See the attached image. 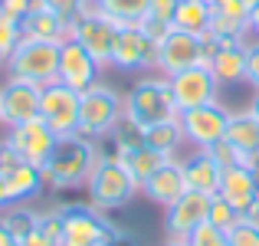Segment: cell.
<instances>
[{"label": "cell", "instance_id": "46", "mask_svg": "<svg viewBox=\"0 0 259 246\" xmlns=\"http://www.w3.org/2000/svg\"><path fill=\"white\" fill-rule=\"evenodd\" d=\"M0 246H13V236L7 233V227H4V220H0Z\"/></svg>", "mask_w": 259, "mask_h": 246}, {"label": "cell", "instance_id": "10", "mask_svg": "<svg viewBox=\"0 0 259 246\" xmlns=\"http://www.w3.org/2000/svg\"><path fill=\"white\" fill-rule=\"evenodd\" d=\"M7 141L13 145V151L20 154L26 164H36V168H46L53 148H56V132L46 125L43 118H30V121H20V125L7 128Z\"/></svg>", "mask_w": 259, "mask_h": 246}, {"label": "cell", "instance_id": "28", "mask_svg": "<svg viewBox=\"0 0 259 246\" xmlns=\"http://www.w3.org/2000/svg\"><path fill=\"white\" fill-rule=\"evenodd\" d=\"M92 7L112 17L118 26H138V20L148 13V0H92Z\"/></svg>", "mask_w": 259, "mask_h": 246}, {"label": "cell", "instance_id": "37", "mask_svg": "<svg viewBox=\"0 0 259 246\" xmlns=\"http://www.w3.org/2000/svg\"><path fill=\"white\" fill-rule=\"evenodd\" d=\"M36 4H39V0H0V17L13 20V23H23V17Z\"/></svg>", "mask_w": 259, "mask_h": 246}, {"label": "cell", "instance_id": "12", "mask_svg": "<svg viewBox=\"0 0 259 246\" xmlns=\"http://www.w3.org/2000/svg\"><path fill=\"white\" fill-rule=\"evenodd\" d=\"M158 53H161V43L148 39L141 33V26H118L112 66L115 69H151V72H158Z\"/></svg>", "mask_w": 259, "mask_h": 246}, {"label": "cell", "instance_id": "33", "mask_svg": "<svg viewBox=\"0 0 259 246\" xmlns=\"http://www.w3.org/2000/svg\"><path fill=\"white\" fill-rule=\"evenodd\" d=\"M207 220L213 223V227H220V230H230L236 220H240V214H236V210L230 207L220 194H213V197H210V214H207Z\"/></svg>", "mask_w": 259, "mask_h": 246}, {"label": "cell", "instance_id": "50", "mask_svg": "<svg viewBox=\"0 0 259 246\" xmlns=\"http://www.w3.org/2000/svg\"><path fill=\"white\" fill-rule=\"evenodd\" d=\"M0 128H4V121H0Z\"/></svg>", "mask_w": 259, "mask_h": 246}, {"label": "cell", "instance_id": "23", "mask_svg": "<svg viewBox=\"0 0 259 246\" xmlns=\"http://www.w3.org/2000/svg\"><path fill=\"white\" fill-rule=\"evenodd\" d=\"M7 177V197H10V203H26L33 200V197L39 194V190L46 187V177H43V168H36V164H17V168L10 171Z\"/></svg>", "mask_w": 259, "mask_h": 246}, {"label": "cell", "instance_id": "32", "mask_svg": "<svg viewBox=\"0 0 259 246\" xmlns=\"http://www.w3.org/2000/svg\"><path fill=\"white\" fill-rule=\"evenodd\" d=\"M187 246H230V236H227V230L213 227V223L207 220L187 236Z\"/></svg>", "mask_w": 259, "mask_h": 246}, {"label": "cell", "instance_id": "42", "mask_svg": "<svg viewBox=\"0 0 259 246\" xmlns=\"http://www.w3.org/2000/svg\"><path fill=\"white\" fill-rule=\"evenodd\" d=\"M246 164H249V171H253V181H256V214H259V154H256V158H249ZM256 214H253V217H256Z\"/></svg>", "mask_w": 259, "mask_h": 246}, {"label": "cell", "instance_id": "19", "mask_svg": "<svg viewBox=\"0 0 259 246\" xmlns=\"http://www.w3.org/2000/svg\"><path fill=\"white\" fill-rule=\"evenodd\" d=\"M210 72L220 89L246 82V39H220V53L210 63Z\"/></svg>", "mask_w": 259, "mask_h": 246}, {"label": "cell", "instance_id": "9", "mask_svg": "<svg viewBox=\"0 0 259 246\" xmlns=\"http://www.w3.org/2000/svg\"><path fill=\"white\" fill-rule=\"evenodd\" d=\"M230 108L220 102H210V105H197L181 112V125H184V138L190 148H210L213 141H223L230 125Z\"/></svg>", "mask_w": 259, "mask_h": 246}, {"label": "cell", "instance_id": "16", "mask_svg": "<svg viewBox=\"0 0 259 246\" xmlns=\"http://www.w3.org/2000/svg\"><path fill=\"white\" fill-rule=\"evenodd\" d=\"M197 63H200V36H190L184 30H171L161 39V53H158L161 76H174V72H184Z\"/></svg>", "mask_w": 259, "mask_h": 246}, {"label": "cell", "instance_id": "4", "mask_svg": "<svg viewBox=\"0 0 259 246\" xmlns=\"http://www.w3.org/2000/svg\"><path fill=\"white\" fill-rule=\"evenodd\" d=\"M125 118V95L108 82H95L92 89L82 92V105H79V135L85 138H108L115 125Z\"/></svg>", "mask_w": 259, "mask_h": 246}, {"label": "cell", "instance_id": "14", "mask_svg": "<svg viewBox=\"0 0 259 246\" xmlns=\"http://www.w3.org/2000/svg\"><path fill=\"white\" fill-rule=\"evenodd\" d=\"M207 214H210V197L197 194V190H184L164 210V233L171 240H187L200 223H207Z\"/></svg>", "mask_w": 259, "mask_h": 246}, {"label": "cell", "instance_id": "44", "mask_svg": "<svg viewBox=\"0 0 259 246\" xmlns=\"http://www.w3.org/2000/svg\"><path fill=\"white\" fill-rule=\"evenodd\" d=\"M10 207V197H7V177L0 174V210H7Z\"/></svg>", "mask_w": 259, "mask_h": 246}, {"label": "cell", "instance_id": "29", "mask_svg": "<svg viewBox=\"0 0 259 246\" xmlns=\"http://www.w3.org/2000/svg\"><path fill=\"white\" fill-rule=\"evenodd\" d=\"M227 236H230V246H259V220L256 217H240L227 230Z\"/></svg>", "mask_w": 259, "mask_h": 246}, {"label": "cell", "instance_id": "51", "mask_svg": "<svg viewBox=\"0 0 259 246\" xmlns=\"http://www.w3.org/2000/svg\"><path fill=\"white\" fill-rule=\"evenodd\" d=\"M0 63H4V59H0Z\"/></svg>", "mask_w": 259, "mask_h": 246}, {"label": "cell", "instance_id": "8", "mask_svg": "<svg viewBox=\"0 0 259 246\" xmlns=\"http://www.w3.org/2000/svg\"><path fill=\"white\" fill-rule=\"evenodd\" d=\"M79 105H82V92L53 82V86H43V95H39V118L56 132V138H69V135H79Z\"/></svg>", "mask_w": 259, "mask_h": 246}, {"label": "cell", "instance_id": "41", "mask_svg": "<svg viewBox=\"0 0 259 246\" xmlns=\"http://www.w3.org/2000/svg\"><path fill=\"white\" fill-rule=\"evenodd\" d=\"M108 246H141V243L135 240V236L128 233V230H118V233H115V240L108 243Z\"/></svg>", "mask_w": 259, "mask_h": 246}, {"label": "cell", "instance_id": "11", "mask_svg": "<svg viewBox=\"0 0 259 246\" xmlns=\"http://www.w3.org/2000/svg\"><path fill=\"white\" fill-rule=\"evenodd\" d=\"M167 82H171V95H174L177 112H187V108H197V105H210V102H217V92H220L210 66H203V63L190 66L184 72H174V76H167Z\"/></svg>", "mask_w": 259, "mask_h": 246}, {"label": "cell", "instance_id": "17", "mask_svg": "<svg viewBox=\"0 0 259 246\" xmlns=\"http://www.w3.org/2000/svg\"><path fill=\"white\" fill-rule=\"evenodd\" d=\"M217 194H220L240 217H253L256 214V181H253L249 164H233V168L223 171Z\"/></svg>", "mask_w": 259, "mask_h": 246}, {"label": "cell", "instance_id": "26", "mask_svg": "<svg viewBox=\"0 0 259 246\" xmlns=\"http://www.w3.org/2000/svg\"><path fill=\"white\" fill-rule=\"evenodd\" d=\"M118 158H121V164H125L128 171H132V177L138 184H145L148 177L154 174V171L161 168L164 161H171L167 154H161V151H154L151 145H132V148H118Z\"/></svg>", "mask_w": 259, "mask_h": 246}, {"label": "cell", "instance_id": "24", "mask_svg": "<svg viewBox=\"0 0 259 246\" xmlns=\"http://www.w3.org/2000/svg\"><path fill=\"white\" fill-rule=\"evenodd\" d=\"M141 138H145V145H151L154 151L167 154V158H177V151L187 145V138H184V125H181V115H177V118H164V121H158V125L141 128Z\"/></svg>", "mask_w": 259, "mask_h": 246}, {"label": "cell", "instance_id": "7", "mask_svg": "<svg viewBox=\"0 0 259 246\" xmlns=\"http://www.w3.org/2000/svg\"><path fill=\"white\" fill-rule=\"evenodd\" d=\"M69 36H76L79 43L92 53V59L105 69L112 66V53H115V39H118V23L112 17H105L102 10L89 7L82 17H76L69 23Z\"/></svg>", "mask_w": 259, "mask_h": 246}, {"label": "cell", "instance_id": "15", "mask_svg": "<svg viewBox=\"0 0 259 246\" xmlns=\"http://www.w3.org/2000/svg\"><path fill=\"white\" fill-rule=\"evenodd\" d=\"M39 95L43 89L23 79H7V86L0 89V121L4 128H13L20 121H30L39 115Z\"/></svg>", "mask_w": 259, "mask_h": 246}, {"label": "cell", "instance_id": "13", "mask_svg": "<svg viewBox=\"0 0 259 246\" xmlns=\"http://www.w3.org/2000/svg\"><path fill=\"white\" fill-rule=\"evenodd\" d=\"M99 72H102V66L95 63L92 53L76 36H66L59 43V82L63 86L76 89V92H85V89H92L99 82Z\"/></svg>", "mask_w": 259, "mask_h": 246}, {"label": "cell", "instance_id": "48", "mask_svg": "<svg viewBox=\"0 0 259 246\" xmlns=\"http://www.w3.org/2000/svg\"><path fill=\"white\" fill-rule=\"evenodd\" d=\"M161 246H187V240H171V236H167V240L161 243Z\"/></svg>", "mask_w": 259, "mask_h": 246}, {"label": "cell", "instance_id": "6", "mask_svg": "<svg viewBox=\"0 0 259 246\" xmlns=\"http://www.w3.org/2000/svg\"><path fill=\"white\" fill-rule=\"evenodd\" d=\"M63 246H108L121 227L92 203H63Z\"/></svg>", "mask_w": 259, "mask_h": 246}, {"label": "cell", "instance_id": "25", "mask_svg": "<svg viewBox=\"0 0 259 246\" xmlns=\"http://www.w3.org/2000/svg\"><path fill=\"white\" fill-rule=\"evenodd\" d=\"M213 23V4L207 0H181L174 13V30H184L190 36H207Z\"/></svg>", "mask_w": 259, "mask_h": 246}, {"label": "cell", "instance_id": "47", "mask_svg": "<svg viewBox=\"0 0 259 246\" xmlns=\"http://www.w3.org/2000/svg\"><path fill=\"white\" fill-rule=\"evenodd\" d=\"M249 112H253L256 118H259V89H256V92H253V102H249Z\"/></svg>", "mask_w": 259, "mask_h": 246}, {"label": "cell", "instance_id": "36", "mask_svg": "<svg viewBox=\"0 0 259 246\" xmlns=\"http://www.w3.org/2000/svg\"><path fill=\"white\" fill-rule=\"evenodd\" d=\"M177 4H181V0H148V13H145V17H151V20H161V23L174 26Z\"/></svg>", "mask_w": 259, "mask_h": 246}, {"label": "cell", "instance_id": "2", "mask_svg": "<svg viewBox=\"0 0 259 246\" xmlns=\"http://www.w3.org/2000/svg\"><path fill=\"white\" fill-rule=\"evenodd\" d=\"M177 105L171 95V82L161 72H148V76L135 79V86L125 92V118H132L138 128L158 125L164 118H177Z\"/></svg>", "mask_w": 259, "mask_h": 246}, {"label": "cell", "instance_id": "20", "mask_svg": "<svg viewBox=\"0 0 259 246\" xmlns=\"http://www.w3.org/2000/svg\"><path fill=\"white\" fill-rule=\"evenodd\" d=\"M181 168H184V181H187V190H197V194H207L213 197L220 190V177H223V168L210 158L203 148H194L187 158H181Z\"/></svg>", "mask_w": 259, "mask_h": 246}, {"label": "cell", "instance_id": "43", "mask_svg": "<svg viewBox=\"0 0 259 246\" xmlns=\"http://www.w3.org/2000/svg\"><path fill=\"white\" fill-rule=\"evenodd\" d=\"M249 36H256L259 39V4L249 10Z\"/></svg>", "mask_w": 259, "mask_h": 246}, {"label": "cell", "instance_id": "3", "mask_svg": "<svg viewBox=\"0 0 259 246\" xmlns=\"http://www.w3.org/2000/svg\"><path fill=\"white\" fill-rule=\"evenodd\" d=\"M85 194H89V203H92V207L112 214V210L128 207V203L141 194V184L135 181L132 171L121 164V158L102 154L99 164H95V171H92V177H89V184H85Z\"/></svg>", "mask_w": 259, "mask_h": 246}, {"label": "cell", "instance_id": "34", "mask_svg": "<svg viewBox=\"0 0 259 246\" xmlns=\"http://www.w3.org/2000/svg\"><path fill=\"white\" fill-rule=\"evenodd\" d=\"M23 39V33H20V23H13V20L0 17V59H10V53L17 50V43Z\"/></svg>", "mask_w": 259, "mask_h": 246}, {"label": "cell", "instance_id": "5", "mask_svg": "<svg viewBox=\"0 0 259 246\" xmlns=\"http://www.w3.org/2000/svg\"><path fill=\"white\" fill-rule=\"evenodd\" d=\"M7 79H23L39 89L59 82V43L23 36L7 59Z\"/></svg>", "mask_w": 259, "mask_h": 246}, {"label": "cell", "instance_id": "49", "mask_svg": "<svg viewBox=\"0 0 259 246\" xmlns=\"http://www.w3.org/2000/svg\"><path fill=\"white\" fill-rule=\"evenodd\" d=\"M207 4H217V0H207Z\"/></svg>", "mask_w": 259, "mask_h": 246}, {"label": "cell", "instance_id": "21", "mask_svg": "<svg viewBox=\"0 0 259 246\" xmlns=\"http://www.w3.org/2000/svg\"><path fill=\"white\" fill-rule=\"evenodd\" d=\"M20 33H23L26 39H43V43H63L66 36H69V23H63V20L56 17L53 10H46V7H33L30 13L23 17V23H20Z\"/></svg>", "mask_w": 259, "mask_h": 246}, {"label": "cell", "instance_id": "1", "mask_svg": "<svg viewBox=\"0 0 259 246\" xmlns=\"http://www.w3.org/2000/svg\"><path fill=\"white\" fill-rule=\"evenodd\" d=\"M102 151L95 145V138H85V135H69V138H59L56 148H53L50 161L43 168L46 187L53 190H76L85 187L89 177H92L95 164H99Z\"/></svg>", "mask_w": 259, "mask_h": 246}, {"label": "cell", "instance_id": "35", "mask_svg": "<svg viewBox=\"0 0 259 246\" xmlns=\"http://www.w3.org/2000/svg\"><path fill=\"white\" fill-rule=\"evenodd\" d=\"M203 151H207L210 158L220 164L223 171H227V168H233V164H243V154L236 151V148L230 145L227 138H223V141H213V145H210V148H203Z\"/></svg>", "mask_w": 259, "mask_h": 246}, {"label": "cell", "instance_id": "30", "mask_svg": "<svg viewBox=\"0 0 259 246\" xmlns=\"http://www.w3.org/2000/svg\"><path fill=\"white\" fill-rule=\"evenodd\" d=\"M36 230H39V236L46 240V246H63V214H59V207L43 210Z\"/></svg>", "mask_w": 259, "mask_h": 246}, {"label": "cell", "instance_id": "45", "mask_svg": "<svg viewBox=\"0 0 259 246\" xmlns=\"http://www.w3.org/2000/svg\"><path fill=\"white\" fill-rule=\"evenodd\" d=\"M17 246H46V240L39 236V230H36L33 236H26V240H23V243H17Z\"/></svg>", "mask_w": 259, "mask_h": 246}, {"label": "cell", "instance_id": "38", "mask_svg": "<svg viewBox=\"0 0 259 246\" xmlns=\"http://www.w3.org/2000/svg\"><path fill=\"white\" fill-rule=\"evenodd\" d=\"M246 82L259 89V39L246 43Z\"/></svg>", "mask_w": 259, "mask_h": 246}, {"label": "cell", "instance_id": "40", "mask_svg": "<svg viewBox=\"0 0 259 246\" xmlns=\"http://www.w3.org/2000/svg\"><path fill=\"white\" fill-rule=\"evenodd\" d=\"M17 164H23V158H20V154L13 151V145L4 138V141H0V174H10Z\"/></svg>", "mask_w": 259, "mask_h": 246}, {"label": "cell", "instance_id": "22", "mask_svg": "<svg viewBox=\"0 0 259 246\" xmlns=\"http://www.w3.org/2000/svg\"><path fill=\"white\" fill-rule=\"evenodd\" d=\"M223 138L230 141V145L236 148V151L243 154V164L249 158H256L259 154V118L253 112H233L230 115V125H227V135Z\"/></svg>", "mask_w": 259, "mask_h": 246}, {"label": "cell", "instance_id": "31", "mask_svg": "<svg viewBox=\"0 0 259 246\" xmlns=\"http://www.w3.org/2000/svg\"><path fill=\"white\" fill-rule=\"evenodd\" d=\"M39 7L53 10L63 23H72L76 17H82L89 7H92V0H39Z\"/></svg>", "mask_w": 259, "mask_h": 246}, {"label": "cell", "instance_id": "39", "mask_svg": "<svg viewBox=\"0 0 259 246\" xmlns=\"http://www.w3.org/2000/svg\"><path fill=\"white\" fill-rule=\"evenodd\" d=\"M138 26H141V33H145L148 39H154V43H161V39H164L167 33L174 30V26L161 23V20H151V17H141V20H138Z\"/></svg>", "mask_w": 259, "mask_h": 246}, {"label": "cell", "instance_id": "18", "mask_svg": "<svg viewBox=\"0 0 259 246\" xmlns=\"http://www.w3.org/2000/svg\"><path fill=\"white\" fill-rule=\"evenodd\" d=\"M187 190V181H184V168H181V158H171L164 161L145 184H141V194L154 203V207L167 210L177 197Z\"/></svg>", "mask_w": 259, "mask_h": 246}, {"label": "cell", "instance_id": "27", "mask_svg": "<svg viewBox=\"0 0 259 246\" xmlns=\"http://www.w3.org/2000/svg\"><path fill=\"white\" fill-rule=\"evenodd\" d=\"M4 227H7V233L13 236V243H23L26 236H33L36 233V227H39V210H33L30 203H10V207L4 210Z\"/></svg>", "mask_w": 259, "mask_h": 246}]
</instances>
